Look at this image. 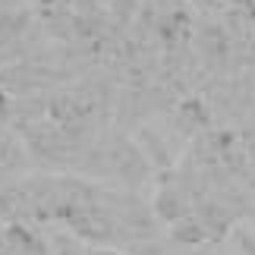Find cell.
<instances>
[{
  "label": "cell",
  "instance_id": "cell-3",
  "mask_svg": "<svg viewBox=\"0 0 255 255\" xmlns=\"http://www.w3.org/2000/svg\"><path fill=\"white\" fill-rule=\"evenodd\" d=\"M19 22H22L19 16L0 13V47H3V44H9V41H13V38L19 35Z\"/></svg>",
  "mask_w": 255,
  "mask_h": 255
},
{
  "label": "cell",
  "instance_id": "cell-1",
  "mask_svg": "<svg viewBox=\"0 0 255 255\" xmlns=\"http://www.w3.org/2000/svg\"><path fill=\"white\" fill-rule=\"evenodd\" d=\"M154 211H158L167 224H176L180 218H186V214H189V205H186V199H183L180 192L167 186V189H161V195L154 199Z\"/></svg>",
  "mask_w": 255,
  "mask_h": 255
},
{
  "label": "cell",
  "instance_id": "cell-4",
  "mask_svg": "<svg viewBox=\"0 0 255 255\" xmlns=\"http://www.w3.org/2000/svg\"><path fill=\"white\" fill-rule=\"evenodd\" d=\"M88 255H123V252H117V249H111V246H98V249H92Z\"/></svg>",
  "mask_w": 255,
  "mask_h": 255
},
{
  "label": "cell",
  "instance_id": "cell-2",
  "mask_svg": "<svg viewBox=\"0 0 255 255\" xmlns=\"http://www.w3.org/2000/svg\"><path fill=\"white\" fill-rule=\"evenodd\" d=\"M170 230H173V240L176 243H189V246H195V243H202V240H208V230H205V224L199 218H180L176 224H170Z\"/></svg>",
  "mask_w": 255,
  "mask_h": 255
}]
</instances>
